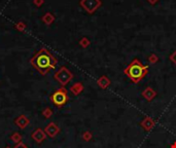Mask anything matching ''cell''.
I'll use <instances>...</instances> for the list:
<instances>
[{
  "label": "cell",
  "instance_id": "cell-1",
  "mask_svg": "<svg viewBox=\"0 0 176 148\" xmlns=\"http://www.w3.org/2000/svg\"><path fill=\"white\" fill-rule=\"evenodd\" d=\"M33 66L42 74H46L51 69L55 67L56 59L46 49H41L31 60Z\"/></svg>",
  "mask_w": 176,
  "mask_h": 148
},
{
  "label": "cell",
  "instance_id": "cell-2",
  "mask_svg": "<svg viewBox=\"0 0 176 148\" xmlns=\"http://www.w3.org/2000/svg\"><path fill=\"white\" fill-rule=\"evenodd\" d=\"M148 72V66L143 65L138 59H134L124 70V73L135 84H138L146 76Z\"/></svg>",
  "mask_w": 176,
  "mask_h": 148
},
{
  "label": "cell",
  "instance_id": "cell-3",
  "mask_svg": "<svg viewBox=\"0 0 176 148\" xmlns=\"http://www.w3.org/2000/svg\"><path fill=\"white\" fill-rule=\"evenodd\" d=\"M102 2L101 0H81V6L89 14H94V12L101 6Z\"/></svg>",
  "mask_w": 176,
  "mask_h": 148
},
{
  "label": "cell",
  "instance_id": "cell-4",
  "mask_svg": "<svg viewBox=\"0 0 176 148\" xmlns=\"http://www.w3.org/2000/svg\"><path fill=\"white\" fill-rule=\"evenodd\" d=\"M72 77H73L72 73L68 69H66L65 67L61 68L59 70L58 73L56 74V79H58V81L60 82L62 85H65L68 84V82L72 79Z\"/></svg>",
  "mask_w": 176,
  "mask_h": 148
},
{
  "label": "cell",
  "instance_id": "cell-5",
  "mask_svg": "<svg viewBox=\"0 0 176 148\" xmlns=\"http://www.w3.org/2000/svg\"><path fill=\"white\" fill-rule=\"evenodd\" d=\"M67 99H68L67 98V93L63 89L57 90L55 94L53 95V97H51V100H53V102L57 106H63L67 102Z\"/></svg>",
  "mask_w": 176,
  "mask_h": 148
},
{
  "label": "cell",
  "instance_id": "cell-6",
  "mask_svg": "<svg viewBox=\"0 0 176 148\" xmlns=\"http://www.w3.org/2000/svg\"><path fill=\"white\" fill-rule=\"evenodd\" d=\"M140 126L145 130L146 132H149L154 128L156 121H154V119L151 118V116H146V117H144L143 120L140 123Z\"/></svg>",
  "mask_w": 176,
  "mask_h": 148
},
{
  "label": "cell",
  "instance_id": "cell-7",
  "mask_svg": "<svg viewBox=\"0 0 176 148\" xmlns=\"http://www.w3.org/2000/svg\"><path fill=\"white\" fill-rule=\"evenodd\" d=\"M142 97L145 99L146 101L151 102V101H152L154 98L157 97V92L154 89H152V87H147L146 89L144 90L143 92H142Z\"/></svg>",
  "mask_w": 176,
  "mask_h": 148
},
{
  "label": "cell",
  "instance_id": "cell-8",
  "mask_svg": "<svg viewBox=\"0 0 176 148\" xmlns=\"http://www.w3.org/2000/svg\"><path fill=\"white\" fill-rule=\"evenodd\" d=\"M110 84H111L110 79L108 78L107 76H105V75L99 77L98 80H97V84L99 85L101 89H107V87L110 85Z\"/></svg>",
  "mask_w": 176,
  "mask_h": 148
},
{
  "label": "cell",
  "instance_id": "cell-9",
  "mask_svg": "<svg viewBox=\"0 0 176 148\" xmlns=\"http://www.w3.org/2000/svg\"><path fill=\"white\" fill-rule=\"evenodd\" d=\"M82 90H84V87H82L81 84H75L73 85V87H71L72 93H73V94H75V95L79 94V93H81Z\"/></svg>",
  "mask_w": 176,
  "mask_h": 148
},
{
  "label": "cell",
  "instance_id": "cell-10",
  "mask_svg": "<svg viewBox=\"0 0 176 148\" xmlns=\"http://www.w3.org/2000/svg\"><path fill=\"white\" fill-rule=\"evenodd\" d=\"M147 60H148V62L151 64H157L158 62H159V57H158L156 54H149Z\"/></svg>",
  "mask_w": 176,
  "mask_h": 148
},
{
  "label": "cell",
  "instance_id": "cell-11",
  "mask_svg": "<svg viewBox=\"0 0 176 148\" xmlns=\"http://www.w3.org/2000/svg\"><path fill=\"white\" fill-rule=\"evenodd\" d=\"M81 45L82 46V48H87V46L90 45V40L86 37L82 38V39L81 40Z\"/></svg>",
  "mask_w": 176,
  "mask_h": 148
},
{
  "label": "cell",
  "instance_id": "cell-12",
  "mask_svg": "<svg viewBox=\"0 0 176 148\" xmlns=\"http://www.w3.org/2000/svg\"><path fill=\"white\" fill-rule=\"evenodd\" d=\"M170 60H171L172 63L176 66V51H173V53L170 54Z\"/></svg>",
  "mask_w": 176,
  "mask_h": 148
},
{
  "label": "cell",
  "instance_id": "cell-13",
  "mask_svg": "<svg viewBox=\"0 0 176 148\" xmlns=\"http://www.w3.org/2000/svg\"><path fill=\"white\" fill-rule=\"evenodd\" d=\"M84 138L86 139L87 141H89V140H90L91 138H92V135H91V134L89 133V132H87V133L84 135Z\"/></svg>",
  "mask_w": 176,
  "mask_h": 148
},
{
  "label": "cell",
  "instance_id": "cell-14",
  "mask_svg": "<svg viewBox=\"0 0 176 148\" xmlns=\"http://www.w3.org/2000/svg\"><path fill=\"white\" fill-rule=\"evenodd\" d=\"M147 2H148L149 4H151V5H154V4H157L158 2H159V0H147Z\"/></svg>",
  "mask_w": 176,
  "mask_h": 148
},
{
  "label": "cell",
  "instance_id": "cell-15",
  "mask_svg": "<svg viewBox=\"0 0 176 148\" xmlns=\"http://www.w3.org/2000/svg\"><path fill=\"white\" fill-rule=\"evenodd\" d=\"M170 148H176V141L173 142V143L170 145Z\"/></svg>",
  "mask_w": 176,
  "mask_h": 148
},
{
  "label": "cell",
  "instance_id": "cell-16",
  "mask_svg": "<svg viewBox=\"0 0 176 148\" xmlns=\"http://www.w3.org/2000/svg\"><path fill=\"white\" fill-rule=\"evenodd\" d=\"M19 148H26V147H25V146H20Z\"/></svg>",
  "mask_w": 176,
  "mask_h": 148
}]
</instances>
